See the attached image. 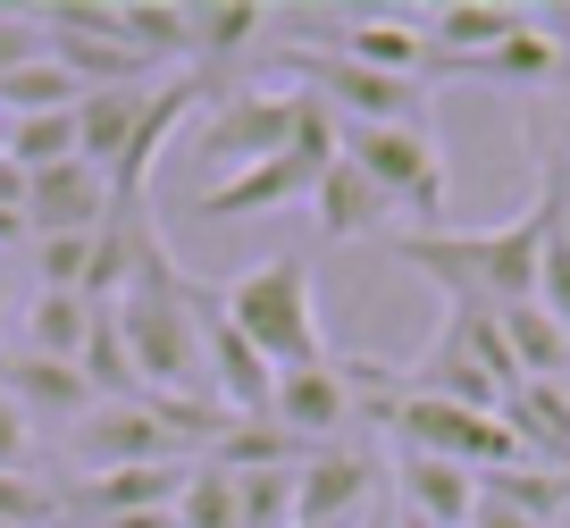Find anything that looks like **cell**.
I'll use <instances>...</instances> for the list:
<instances>
[{"label": "cell", "mask_w": 570, "mask_h": 528, "mask_svg": "<svg viewBox=\"0 0 570 528\" xmlns=\"http://www.w3.org/2000/svg\"><path fill=\"white\" fill-rule=\"evenodd\" d=\"M553 218H562V168L546 159V185H537V202L520 218H503V227H428V235H394V261L420 268L436 294L453 302V311H520V302H537V261H546V235Z\"/></svg>", "instance_id": "1"}, {"label": "cell", "mask_w": 570, "mask_h": 528, "mask_svg": "<svg viewBox=\"0 0 570 528\" xmlns=\"http://www.w3.org/2000/svg\"><path fill=\"white\" fill-rule=\"evenodd\" d=\"M109 319H118L135 394H151V403H210V378H202V285L168 261V244H151L135 261V277L109 294Z\"/></svg>", "instance_id": "2"}, {"label": "cell", "mask_w": 570, "mask_h": 528, "mask_svg": "<svg viewBox=\"0 0 570 528\" xmlns=\"http://www.w3.org/2000/svg\"><path fill=\"white\" fill-rule=\"evenodd\" d=\"M218 311L235 319V335L261 352L268 370H311V361H327L320 285H311L303 252H268V261L235 268V277L218 285Z\"/></svg>", "instance_id": "3"}, {"label": "cell", "mask_w": 570, "mask_h": 528, "mask_svg": "<svg viewBox=\"0 0 570 528\" xmlns=\"http://www.w3.org/2000/svg\"><path fill=\"white\" fill-rule=\"evenodd\" d=\"M394 378L411 394H445V403H470V411H503V394L520 387L512 352H503V327L487 311H453V302L436 319V335H428V352L403 361Z\"/></svg>", "instance_id": "4"}, {"label": "cell", "mask_w": 570, "mask_h": 528, "mask_svg": "<svg viewBox=\"0 0 570 528\" xmlns=\"http://www.w3.org/2000/svg\"><path fill=\"white\" fill-rule=\"evenodd\" d=\"M344 159L394 202V218H411V235L445 227V151L428 126H344Z\"/></svg>", "instance_id": "5"}, {"label": "cell", "mask_w": 570, "mask_h": 528, "mask_svg": "<svg viewBox=\"0 0 570 528\" xmlns=\"http://www.w3.org/2000/svg\"><path fill=\"white\" fill-rule=\"evenodd\" d=\"M285 68L303 76V92L327 109L336 126H428V85L377 76L344 51H285Z\"/></svg>", "instance_id": "6"}, {"label": "cell", "mask_w": 570, "mask_h": 528, "mask_svg": "<svg viewBox=\"0 0 570 528\" xmlns=\"http://www.w3.org/2000/svg\"><path fill=\"white\" fill-rule=\"evenodd\" d=\"M35 18H42L51 59H59V68H68L85 92L142 85V68H151V59L118 35V0H51V9H35Z\"/></svg>", "instance_id": "7"}, {"label": "cell", "mask_w": 570, "mask_h": 528, "mask_svg": "<svg viewBox=\"0 0 570 528\" xmlns=\"http://www.w3.org/2000/svg\"><path fill=\"white\" fill-rule=\"evenodd\" d=\"M377 487H386V461L370 444H320V453L294 461V528H353L377 511Z\"/></svg>", "instance_id": "8"}, {"label": "cell", "mask_w": 570, "mask_h": 528, "mask_svg": "<svg viewBox=\"0 0 570 528\" xmlns=\"http://www.w3.org/2000/svg\"><path fill=\"white\" fill-rule=\"evenodd\" d=\"M268 420L285 437L320 453V444H344L353 437V387H344V361H311V370H277V394H268Z\"/></svg>", "instance_id": "9"}, {"label": "cell", "mask_w": 570, "mask_h": 528, "mask_svg": "<svg viewBox=\"0 0 570 528\" xmlns=\"http://www.w3.org/2000/svg\"><path fill=\"white\" fill-rule=\"evenodd\" d=\"M344 59L377 76H403V85H428V76H445L436 42H428V18H386V9H344V35H336Z\"/></svg>", "instance_id": "10"}, {"label": "cell", "mask_w": 570, "mask_h": 528, "mask_svg": "<svg viewBox=\"0 0 570 528\" xmlns=\"http://www.w3.org/2000/svg\"><path fill=\"white\" fill-rule=\"evenodd\" d=\"M311 218H320L327 244H394V227H403V218H394V202L377 194V185H370L344 151L327 159L320 185H311Z\"/></svg>", "instance_id": "11"}, {"label": "cell", "mask_w": 570, "mask_h": 528, "mask_svg": "<svg viewBox=\"0 0 570 528\" xmlns=\"http://www.w3.org/2000/svg\"><path fill=\"white\" fill-rule=\"evenodd\" d=\"M26 227L42 235H101L109 227V176L85 159H59V168L26 176Z\"/></svg>", "instance_id": "12"}, {"label": "cell", "mask_w": 570, "mask_h": 528, "mask_svg": "<svg viewBox=\"0 0 570 528\" xmlns=\"http://www.w3.org/2000/svg\"><path fill=\"white\" fill-rule=\"evenodd\" d=\"M185 470H194V461H151V470H101V478H76L59 511H68V520H85V528L126 520V511H177Z\"/></svg>", "instance_id": "13"}, {"label": "cell", "mask_w": 570, "mask_h": 528, "mask_svg": "<svg viewBox=\"0 0 570 528\" xmlns=\"http://www.w3.org/2000/svg\"><path fill=\"white\" fill-rule=\"evenodd\" d=\"M320 168H327L320 151H277V159H261V168L218 176L210 194H202V211L210 218H261V211H285V202H311Z\"/></svg>", "instance_id": "14"}, {"label": "cell", "mask_w": 570, "mask_h": 528, "mask_svg": "<svg viewBox=\"0 0 570 528\" xmlns=\"http://www.w3.org/2000/svg\"><path fill=\"white\" fill-rule=\"evenodd\" d=\"M386 478H394V511H411L428 528H470V511H479V478L436 453H394Z\"/></svg>", "instance_id": "15"}, {"label": "cell", "mask_w": 570, "mask_h": 528, "mask_svg": "<svg viewBox=\"0 0 570 528\" xmlns=\"http://www.w3.org/2000/svg\"><path fill=\"white\" fill-rule=\"evenodd\" d=\"M520 26H529V9H512V0H445V9H428V42H436V59H445V76L479 68L495 42H512Z\"/></svg>", "instance_id": "16"}, {"label": "cell", "mask_w": 570, "mask_h": 528, "mask_svg": "<svg viewBox=\"0 0 570 528\" xmlns=\"http://www.w3.org/2000/svg\"><path fill=\"white\" fill-rule=\"evenodd\" d=\"M0 387H9V403H18L26 420H59V428H76V420L92 411L85 370H76V361H42V352H9V361H0Z\"/></svg>", "instance_id": "17"}, {"label": "cell", "mask_w": 570, "mask_h": 528, "mask_svg": "<svg viewBox=\"0 0 570 528\" xmlns=\"http://www.w3.org/2000/svg\"><path fill=\"white\" fill-rule=\"evenodd\" d=\"M503 428L520 437V453H529L537 470H562L570 478V378H562V387L520 378V387L503 394Z\"/></svg>", "instance_id": "18"}, {"label": "cell", "mask_w": 570, "mask_h": 528, "mask_svg": "<svg viewBox=\"0 0 570 528\" xmlns=\"http://www.w3.org/2000/svg\"><path fill=\"white\" fill-rule=\"evenodd\" d=\"M185 35H194V51H185V68H227V59L261 51L268 42V9L261 0H185Z\"/></svg>", "instance_id": "19"}, {"label": "cell", "mask_w": 570, "mask_h": 528, "mask_svg": "<svg viewBox=\"0 0 570 528\" xmlns=\"http://www.w3.org/2000/svg\"><path fill=\"white\" fill-rule=\"evenodd\" d=\"M135 118H142V85L85 92V101H76V159L109 176V168L126 159V143H135Z\"/></svg>", "instance_id": "20"}, {"label": "cell", "mask_w": 570, "mask_h": 528, "mask_svg": "<svg viewBox=\"0 0 570 528\" xmlns=\"http://www.w3.org/2000/svg\"><path fill=\"white\" fill-rule=\"evenodd\" d=\"M495 327H503V352H512L520 378H546V387H562V378H570V327L553 311L520 302V311H503Z\"/></svg>", "instance_id": "21"}, {"label": "cell", "mask_w": 570, "mask_h": 528, "mask_svg": "<svg viewBox=\"0 0 570 528\" xmlns=\"http://www.w3.org/2000/svg\"><path fill=\"white\" fill-rule=\"evenodd\" d=\"M0 159L26 176L76 159V109H42V118H0Z\"/></svg>", "instance_id": "22"}, {"label": "cell", "mask_w": 570, "mask_h": 528, "mask_svg": "<svg viewBox=\"0 0 570 528\" xmlns=\"http://www.w3.org/2000/svg\"><path fill=\"white\" fill-rule=\"evenodd\" d=\"M92 311H101V302H85V294H35V302H26V352H42V361H76L85 335H92Z\"/></svg>", "instance_id": "23"}, {"label": "cell", "mask_w": 570, "mask_h": 528, "mask_svg": "<svg viewBox=\"0 0 570 528\" xmlns=\"http://www.w3.org/2000/svg\"><path fill=\"white\" fill-rule=\"evenodd\" d=\"M76 101H85V85H76L51 51H42L35 68L0 76V118H42V109H76Z\"/></svg>", "instance_id": "24"}, {"label": "cell", "mask_w": 570, "mask_h": 528, "mask_svg": "<svg viewBox=\"0 0 570 528\" xmlns=\"http://www.w3.org/2000/svg\"><path fill=\"white\" fill-rule=\"evenodd\" d=\"M118 35L135 42L151 68L194 51V35H185V9H177V0H118Z\"/></svg>", "instance_id": "25"}, {"label": "cell", "mask_w": 570, "mask_h": 528, "mask_svg": "<svg viewBox=\"0 0 570 528\" xmlns=\"http://www.w3.org/2000/svg\"><path fill=\"white\" fill-rule=\"evenodd\" d=\"M177 528H244V511H235V478L218 470V461H194V470H185Z\"/></svg>", "instance_id": "26"}, {"label": "cell", "mask_w": 570, "mask_h": 528, "mask_svg": "<svg viewBox=\"0 0 570 528\" xmlns=\"http://www.w3.org/2000/svg\"><path fill=\"white\" fill-rule=\"evenodd\" d=\"M51 520H68V511L35 470H0V528H51Z\"/></svg>", "instance_id": "27"}, {"label": "cell", "mask_w": 570, "mask_h": 528, "mask_svg": "<svg viewBox=\"0 0 570 528\" xmlns=\"http://www.w3.org/2000/svg\"><path fill=\"white\" fill-rule=\"evenodd\" d=\"M562 202H570V185H562ZM537 311H553L570 327V235H562V218H553L546 261H537Z\"/></svg>", "instance_id": "28"}, {"label": "cell", "mask_w": 570, "mask_h": 528, "mask_svg": "<svg viewBox=\"0 0 570 528\" xmlns=\"http://www.w3.org/2000/svg\"><path fill=\"white\" fill-rule=\"evenodd\" d=\"M42 51H51V42H42V18H35V9H0V76L35 68Z\"/></svg>", "instance_id": "29"}, {"label": "cell", "mask_w": 570, "mask_h": 528, "mask_svg": "<svg viewBox=\"0 0 570 528\" xmlns=\"http://www.w3.org/2000/svg\"><path fill=\"white\" fill-rule=\"evenodd\" d=\"M0 470H35V420L9 403V387H0Z\"/></svg>", "instance_id": "30"}, {"label": "cell", "mask_w": 570, "mask_h": 528, "mask_svg": "<svg viewBox=\"0 0 570 528\" xmlns=\"http://www.w3.org/2000/svg\"><path fill=\"white\" fill-rule=\"evenodd\" d=\"M470 528H546V520H529V511H512V503H495V495H479Z\"/></svg>", "instance_id": "31"}, {"label": "cell", "mask_w": 570, "mask_h": 528, "mask_svg": "<svg viewBox=\"0 0 570 528\" xmlns=\"http://www.w3.org/2000/svg\"><path fill=\"white\" fill-rule=\"evenodd\" d=\"M101 528H177V511H126V520H101Z\"/></svg>", "instance_id": "32"}, {"label": "cell", "mask_w": 570, "mask_h": 528, "mask_svg": "<svg viewBox=\"0 0 570 528\" xmlns=\"http://www.w3.org/2000/svg\"><path fill=\"white\" fill-rule=\"evenodd\" d=\"M394 528H428V520H411V511H394Z\"/></svg>", "instance_id": "33"}, {"label": "cell", "mask_w": 570, "mask_h": 528, "mask_svg": "<svg viewBox=\"0 0 570 528\" xmlns=\"http://www.w3.org/2000/svg\"><path fill=\"white\" fill-rule=\"evenodd\" d=\"M562 235H570V202H562Z\"/></svg>", "instance_id": "34"}, {"label": "cell", "mask_w": 570, "mask_h": 528, "mask_svg": "<svg viewBox=\"0 0 570 528\" xmlns=\"http://www.w3.org/2000/svg\"><path fill=\"white\" fill-rule=\"evenodd\" d=\"M562 168H570V135H562Z\"/></svg>", "instance_id": "35"}, {"label": "cell", "mask_w": 570, "mask_h": 528, "mask_svg": "<svg viewBox=\"0 0 570 528\" xmlns=\"http://www.w3.org/2000/svg\"><path fill=\"white\" fill-rule=\"evenodd\" d=\"M0 302H9V277H0Z\"/></svg>", "instance_id": "36"}]
</instances>
